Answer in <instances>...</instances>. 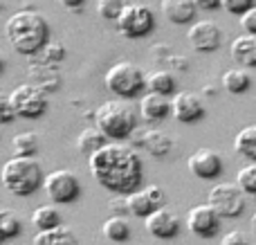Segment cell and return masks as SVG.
Here are the masks:
<instances>
[{
  "instance_id": "obj_1",
  "label": "cell",
  "mask_w": 256,
  "mask_h": 245,
  "mask_svg": "<svg viewBox=\"0 0 256 245\" xmlns=\"http://www.w3.org/2000/svg\"><path fill=\"white\" fill-rule=\"evenodd\" d=\"M90 174L106 192L117 196H128L137 192L144 180V166L137 151L117 140L108 142L88 158Z\"/></svg>"
},
{
  "instance_id": "obj_2",
  "label": "cell",
  "mask_w": 256,
  "mask_h": 245,
  "mask_svg": "<svg viewBox=\"0 0 256 245\" xmlns=\"http://www.w3.org/2000/svg\"><path fill=\"white\" fill-rule=\"evenodd\" d=\"M4 34H7L9 43L18 54L34 56L50 40V25L48 18L36 9H20V12L12 14L7 18Z\"/></svg>"
},
{
  "instance_id": "obj_3",
  "label": "cell",
  "mask_w": 256,
  "mask_h": 245,
  "mask_svg": "<svg viewBox=\"0 0 256 245\" xmlns=\"http://www.w3.org/2000/svg\"><path fill=\"white\" fill-rule=\"evenodd\" d=\"M0 178H2V184L7 187V192L18 198L32 196L45 182V174L38 162L34 158H22V156H14L12 160L4 162Z\"/></svg>"
},
{
  "instance_id": "obj_4",
  "label": "cell",
  "mask_w": 256,
  "mask_h": 245,
  "mask_svg": "<svg viewBox=\"0 0 256 245\" xmlns=\"http://www.w3.org/2000/svg\"><path fill=\"white\" fill-rule=\"evenodd\" d=\"M94 124L104 130L110 140H128L130 133L137 128L135 126V110L124 99H110L104 102L94 110Z\"/></svg>"
},
{
  "instance_id": "obj_5",
  "label": "cell",
  "mask_w": 256,
  "mask_h": 245,
  "mask_svg": "<svg viewBox=\"0 0 256 245\" xmlns=\"http://www.w3.org/2000/svg\"><path fill=\"white\" fill-rule=\"evenodd\" d=\"M104 84L117 97L132 99L146 88V76L140 66H135L130 61H120L108 68L106 76H104Z\"/></svg>"
},
{
  "instance_id": "obj_6",
  "label": "cell",
  "mask_w": 256,
  "mask_h": 245,
  "mask_svg": "<svg viewBox=\"0 0 256 245\" xmlns=\"http://www.w3.org/2000/svg\"><path fill=\"white\" fill-rule=\"evenodd\" d=\"M43 189L48 194V198L54 205H68L74 202L81 194V182L76 178L74 171L70 169H54L52 174L45 176Z\"/></svg>"
},
{
  "instance_id": "obj_7",
  "label": "cell",
  "mask_w": 256,
  "mask_h": 245,
  "mask_svg": "<svg viewBox=\"0 0 256 245\" xmlns=\"http://www.w3.org/2000/svg\"><path fill=\"white\" fill-rule=\"evenodd\" d=\"M9 97H12L14 106H16L18 117H22V120H38L48 110V92L43 88H38V86L32 84L16 86L9 92Z\"/></svg>"
},
{
  "instance_id": "obj_8",
  "label": "cell",
  "mask_w": 256,
  "mask_h": 245,
  "mask_svg": "<svg viewBox=\"0 0 256 245\" xmlns=\"http://www.w3.org/2000/svg\"><path fill=\"white\" fill-rule=\"evenodd\" d=\"M117 32L126 38H142V36L150 34L155 25V16L146 4L140 2H130L124 7L122 16L117 18Z\"/></svg>"
},
{
  "instance_id": "obj_9",
  "label": "cell",
  "mask_w": 256,
  "mask_h": 245,
  "mask_svg": "<svg viewBox=\"0 0 256 245\" xmlns=\"http://www.w3.org/2000/svg\"><path fill=\"white\" fill-rule=\"evenodd\" d=\"M209 205L222 216V218H236L245 210V192L238 184L220 182L209 189Z\"/></svg>"
},
{
  "instance_id": "obj_10",
  "label": "cell",
  "mask_w": 256,
  "mask_h": 245,
  "mask_svg": "<svg viewBox=\"0 0 256 245\" xmlns=\"http://www.w3.org/2000/svg\"><path fill=\"white\" fill-rule=\"evenodd\" d=\"M220 218L222 216L209 202L207 205H196L186 214V228L198 238H214L220 232Z\"/></svg>"
},
{
  "instance_id": "obj_11",
  "label": "cell",
  "mask_w": 256,
  "mask_h": 245,
  "mask_svg": "<svg viewBox=\"0 0 256 245\" xmlns=\"http://www.w3.org/2000/svg\"><path fill=\"white\" fill-rule=\"evenodd\" d=\"M186 38H189L191 48L196 52H202V54H209V52H216L222 43V30L216 25L214 20H198L189 27L186 32Z\"/></svg>"
},
{
  "instance_id": "obj_12",
  "label": "cell",
  "mask_w": 256,
  "mask_h": 245,
  "mask_svg": "<svg viewBox=\"0 0 256 245\" xmlns=\"http://www.w3.org/2000/svg\"><path fill=\"white\" fill-rule=\"evenodd\" d=\"M191 176L200 180H214L222 174V158L214 148H198L186 160Z\"/></svg>"
},
{
  "instance_id": "obj_13",
  "label": "cell",
  "mask_w": 256,
  "mask_h": 245,
  "mask_svg": "<svg viewBox=\"0 0 256 245\" xmlns=\"http://www.w3.org/2000/svg\"><path fill=\"white\" fill-rule=\"evenodd\" d=\"M144 225H146V232H148L150 236L162 238V241H166V238H176L178 232H180V218H178L171 210H166L164 205L158 207L153 214L146 216Z\"/></svg>"
},
{
  "instance_id": "obj_14",
  "label": "cell",
  "mask_w": 256,
  "mask_h": 245,
  "mask_svg": "<svg viewBox=\"0 0 256 245\" xmlns=\"http://www.w3.org/2000/svg\"><path fill=\"white\" fill-rule=\"evenodd\" d=\"M171 102H173V117L178 122H182V124H194V122L204 117V104L200 99V94L182 90Z\"/></svg>"
},
{
  "instance_id": "obj_15",
  "label": "cell",
  "mask_w": 256,
  "mask_h": 245,
  "mask_svg": "<svg viewBox=\"0 0 256 245\" xmlns=\"http://www.w3.org/2000/svg\"><path fill=\"white\" fill-rule=\"evenodd\" d=\"M140 112L146 122H162V120H166L168 115H173V102H168L166 94L150 92L148 90V92L142 97Z\"/></svg>"
},
{
  "instance_id": "obj_16",
  "label": "cell",
  "mask_w": 256,
  "mask_h": 245,
  "mask_svg": "<svg viewBox=\"0 0 256 245\" xmlns=\"http://www.w3.org/2000/svg\"><path fill=\"white\" fill-rule=\"evenodd\" d=\"M196 0H162V14L173 25H186L196 20Z\"/></svg>"
},
{
  "instance_id": "obj_17",
  "label": "cell",
  "mask_w": 256,
  "mask_h": 245,
  "mask_svg": "<svg viewBox=\"0 0 256 245\" xmlns=\"http://www.w3.org/2000/svg\"><path fill=\"white\" fill-rule=\"evenodd\" d=\"M232 58L240 68H256V36L254 34H240L232 40L230 45Z\"/></svg>"
},
{
  "instance_id": "obj_18",
  "label": "cell",
  "mask_w": 256,
  "mask_h": 245,
  "mask_svg": "<svg viewBox=\"0 0 256 245\" xmlns=\"http://www.w3.org/2000/svg\"><path fill=\"white\" fill-rule=\"evenodd\" d=\"M30 74L34 76L38 88H43L45 92H52V90H58V86H61V74L56 72V66L54 63H48L43 61V58H38V61H34L30 66Z\"/></svg>"
},
{
  "instance_id": "obj_19",
  "label": "cell",
  "mask_w": 256,
  "mask_h": 245,
  "mask_svg": "<svg viewBox=\"0 0 256 245\" xmlns=\"http://www.w3.org/2000/svg\"><path fill=\"white\" fill-rule=\"evenodd\" d=\"M108 140L110 138L94 124V126H88V128H84L79 133V138H76V148H79V153H84V156L90 158L94 151H99L102 146H106Z\"/></svg>"
},
{
  "instance_id": "obj_20",
  "label": "cell",
  "mask_w": 256,
  "mask_h": 245,
  "mask_svg": "<svg viewBox=\"0 0 256 245\" xmlns=\"http://www.w3.org/2000/svg\"><path fill=\"white\" fill-rule=\"evenodd\" d=\"M34 245H79V241H76V236L68 228L58 225V228H54V230L36 232Z\"/></svg>"
},
{
  "instance_id": "obj_21",
  "label": "cell",
  "mask_w": 256,
  "mask_h": 245,
  "mask_svg": "<svg viewBox=\"0 0 256 245\" xmlns=\"http://www.w3.org/2000/svg\"><path fill=\"white\" fill-rule=\"evenodd\" d=\"M234 151L238 156L248 158L250 162H256V124L245 126L234 138Z\"/></svg>"
},
{
  "instance_id": "obj_22",
  "label": "cell",
  "mask_w": 256,
  "mask_h": 245,
  "mask_svg": "<svg viewBox=\"0 0 256 245\" xmlns=\"http://www.w3.org/2000/svg\"><path fill=\"white\" fill-rule=\"evenodd\" d=\"M222 88L230 94H243L252 88V79L245 72V68H232L222 74Z\"/></svg>"
},
{
  "instance_id": "obj_23",
  "label": "cell",
  "mask_w": 256,
  "mask_h": 245,
  "mask_svg": "<svg viewBox=\"0 0 256 245\" xmlns=\"http://www.w3.org/2000/svg\"><path fill=\"white\" fill-rule=\"evenodd\" d=\"M102 232L108 241L124 243V241H128V236H130V225H128V220L122 214H115V216H110V218L104 220Z\"/></svg>"
},
{
  "instance_id": "obj_24",
  "label": "cell",
  "mask_w": 256,
  "mask_h": 245,
  "mask_svg": "<svg viewBox=\"0 0 256 245\" xmlns=\"http://www.w3.org/2000/svg\"><path fill=\"white\" fill-rule=\"evenodd\" d=\"M142 146H144L153 158H164L173 148V140L168 138L166 133H162V130L148 128L146 130V138H144V144H142Z\"/></svg>"
},
{
  "instance_id": "obj_25",
  "label": "cell",
  "mask_w": 256,
  "mask_h": 245,
  "mask_svg": "<svg viewBox=\"0 0 256 245\" xmlns=\"http://www.w3.org/2000/svg\"><path fill=\"white\" fill-rule=\"evenodd\" d=\"M126 207H128V212H130L132 216H140V218H146L148 214H153L155 210H158V205L153 202V198L148 196V192H132V194H128L126 196Z\"/></svg>"
},
{
  "instance_id": "obj_26",
  "label": "cell",
  "mask_w": 256,
  "mask_h": 245,
  "mask_svg": "<svg viewBox=\"0 0 256 245\" xmlns=\"http://www.w3.org/2000/svg\"><path fill=\"white\" fill-rule=\"evenodd\" d=\"M32 225L36 228V232L54 230L61 225V214H58V210L52 205H40L32 212Z\"/></svg>"
},
{
  "instance_id": "obj_27",
  "label": "cell",
  "mask_w": 256,
  "mask_h": 245,
  "mask_svg": "<svg viewBox=\"0 0 256 245\" xmlns=\"http://www.w3.org/2000/svg\"><path fill=\"white\" fill-rule=\"evenodd\" d=\"M146 88L150 92H160V94H173L176 92V76L166 70H155L146 76Z\"/></svg>"
},
{
  "instance_id": "obj_28",
  "label": "cell",
  "mask_w": 256,
  "mask_h": 245,
  "mask_svg": "<svg viewBox=\"0 0 256 245\" xmlns=\"http://www.w3.org/2000/svg\"><path fill=\"white\" fill-rule=\"evenodd\" d=\"M12 151H14V156L34 158L36 153H38V138H36V133H32V130H25V133L14 135Z\"/></svg>"
},
{
  "instance_id": "obj_29",
  "label": "cell",
  "mask_w": 256,
  "mask_h": 245,
  "mask_svg": "<svg viewBox=\"0 0 256 245\" xmlns=\"http://www.w3.org/2000/svg\"><path fill=\"white\" fill-rule=\"evenodd\" d=\"M22 232V220L14 210H2L0 212V238L9 241V238L18 236Z\"/></svg>"
},
{
  "instance_id": "obj_30",
  "label": "cell",
  "mask_w": 256,
  "mask_h": 245,
  "mask_svg": "<svg viewBox=\"0 0 256 245\" xmlns=\"http://www.w3.org/2000/svg\"><path fill=\"white\" fill-rule=\"evenodd\" d=\"M236 184L245 192V196L256 198V162L243 166V169L238 171V176H236Z\"/></svg>"
},
{
  "instance_id": "obj_31",
  "label": "cell",
  "mask_w": 256,
  "mask_h": 245,
  "mask_svg": "<svg viewBox=\"0 0 256 245\" xmlns=\"http://www.w3.org/2000/svg\"><path fill=\"white\" fill-rule=\"evenodd\" d=\"M124 0H97V14L104 20H117L124 12Z\"/></svg>"
},
{
  "instance_id": "obj_32",
  "label": "cell",
  "mask_w": 256,
  "mask_h": 245,
  "mask_svg": "<svg viewBox=\"0 0 256 245\" xmlns=\"http://www.w3.org/2000/svg\"><path fill=\"white\" fill-rule=\"evenodd\" d=\"M40 58L48 63H61L63 58H66V45L61 43V40H48V43L43 45V50H40Z\"/></svg>"
},
{
  "instance_id": "obj_33",
  "label": "cell",
  "mask_w": 256,
  "mask_h": 245,
  "mask_svg": "<svg viewBox=\"0 0 256 245\" xmlns=\"http://www.w3.org/2000/svg\"><path fill=\"white\" fill-rule=\"evenodd\" d=\"M254 7V0H222V9L234 16H243L248 9Z\"/></svg>"
},
{
  "instance_id": "obj_34",
  "label": "cell",
  "mask_w": 256,
  "mask_h": 245,
  "mask_svg": "<svg viewBox=\"0 0 256 245\" xmlns=\"http://www.w3.org/2000/svg\"><path fill=\"white\" fill-rule=\"evenodd\" d=\"M16 117H18V112H16V106H14L12 97L4 94V97L0 99V122H2V124H9V122H14Z\"/></svg>"
},
{
  "instance_id": "obj_35",
  "label": "cell",
  "mask_w": 256,
  "mask_h": 245,
  "mask_svg": "<svg viewBox=\"0 0 256 245\" xmlns=\"http://www.w3.org/2000/svg\"><path fill=\"white\" fill-rule=\"evenodd\" d=\"M240 27H243V32H248V34H254L256 36V4L252 9H248V12L240 16Z\"/></svg>"
},
{
  "instance_id": "obj_36",
  "label": "cell",
  "mask_w": 256,
  "mask_h": 245,
  "mask_svg": "<svg viewBox=\"0 0 256 245\" xmlns=\"http://www.w3.org/2000/svg\"><path fill=\"white\" fill-rule=\"evenodd\" d=\"M220 245H250V241L240 230H234V232H227L225 236H222Z\"/></svg>"
},
{
  "instance_id": "obj_37",
  "label": "cell",
  "mask_w": 256,
  "mask_h": 245,
  "mask_svg": "<svg viewBox=\"0 0 256 245\" xmlns=\"http://www.w3.org/2000/svg\"><path fill=\"white\" fill-rule=\"evenodd\" d=\"M146 192H148V196L153 198V202L158 207H162L164 205V192H162V187H158V184H148V187H146Z\"/></svg>"
},
{
  "instance_id": "obj_38",
  "label": "cell",
  "mask_w": 256,
  "mask_h": 245,
  "mask_svg": "<svg viewBox=\"0 0 256 245\" xmlns=\"http://www.w3.org/2000/svg\"><path fill=\"white\" fill-rule=\"evenodd\" d=\"M198 9L202 12H214V9H222V0H196Z\"/></svg>"
},
{
  "instance_id": "obj_39",
  "label": "cell",
  "mask_w": 256,
  "mask_h": 245,
  "mask_svg": "<svg viewBox=\"0 0 256 245\" xmlns=\"http://www.w3.org/2000/svg\"><path fill=\"white\" fill-rule=\"evenodd\" d=\"M58 2H61L66 9H70V12H79V9L84 7L86 0H58Z\"/></svg>"
},
{
  "instance_id": "obj_40",
  "label": "cell",
  "mask_w": 256,
  "mask_h": 245,
  "mask_svg": "<svg viewBox=\"0 0 256 245\" xmlns=\"http://www.w3.org/2000/svg\"><path fill=\"white\" fill-rule=\"evenodd\" d=\"M144 138H146V130L144 128H135L128 140H130L132 144H144Z\"/></svg>"
},
{
  "instance_id": "obj_41",
  "label": "cell",
  "mask_w": 256,
  "mask_h": 245,
  "mask_svg": "<svg viewBox=\"0 0 256 245\" xmlns=\"http://www.w3.org/2000/svg\"><path fill=\"white\" fill-rule=\"evenodd\" d=\"M171 66L176 68V70H186L189 63H186V56H171Z\"/></svg>"
},
{
  "instance_id": "obj_42",
  "label": "cell",
  "mask_w": 256,
  "mask_h": 245,
  "mask_svg": "<svg viewBox=\"0 0 256 245\" xmlns=\"http://www.w3.org/2000/svg\"><path fill=\"white\" fill-rule=\"evenodd\" d=\"M252 225H254V230H256V214L252 216Z\"/></svg>"
}]
</instances>
